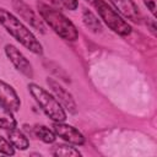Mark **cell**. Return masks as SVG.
Wrapping results in <instances>:
<instances>
[{
  "label": "cell",
  "mask_w": 157,
  "mask_h": 157,
  "mask_svg": "<svg viewBox=\"0 0 157 157\" xmlns=\"http://www.w3.org/2000/svg\"><path fill=\"white\" fill-rule=\"evenodd\" d=\"M0 25L26 49L37 55L43 54V47L37 39V37L12 12L4 7H0Z\"/></svg>",
  "instance_id": "6da1fadb"
},
{
  "label": "cell",
  "mask_w": 157,
  "mask_h": 157,
  "mask_svg": "<svg viewBox=\"0 0 157 157\" xmlns=\"http://www.w3.org/2000/svg\"><path fill=\"white\" fill-rule=\"evenodd\" d=\"M82 22L93 33H98V32L102 31V23H101V21L88 9H83V11H82Z\"/></svg>",
  "instance_id": "4fadbf2b"
},
{
  "label": "cell",
  "mask_w": 157,
  "mask_h": 157,
  "mask_svg": "<svg viewBox=\"0 0 157 157\" xmlns=\"http://www.w3.org/2000/svg\"><path fill=\"white\" fill-rule=\"evenodd\" d=\"M145 6L147 7V10H150V12L156 16L157 13V0H142Z\"/></svg>",
  "instance_id": "ac0fdd59"
},
{
  "label": "cell",
  "mask_w": 157,
  "mask_h": 157,
  "mask_svg": "<svg viewBox=\"0 0 157 157\" xmlns=\"http://www.w3.org/2000/svg\"><path fill=\"white\" fill-rule=\"evenodd\" d=\"M0 153L6 156H13L15 155V147L12 144L7 140H5L2 136H0Z\"/></svg>",
  "instance_id": "2e32d148"
},
{
  "label": "cell",
  "mask_w": 157,
  "mask_h": 157,
  "mask_svg": "<svg viewBox=\"0 0 157 157\" xmlns=\"http://www.w3.org/2000/svg\"><path fill=\"white\" fill-rule=\"evenodd\" d=\"M59 4H60L61 9H66V10H70V11L76 10L77 6H78L77 0H59Z\"/></svg>",
  "instance_id": "e0dca14e"
},
{
  "label": "cell",
  "mask_w": 157,
  "mask_h": 157,
  "mask_svg": "<svg viewBox=\"0 0 157 157\" xmlns=\"http://www.w3.org/2000/svg\"><path fill=\"white\" fill-rule=\"evenodd\" d=\"M16 125L17 123L12 114V110H10L7 107L0 103V129L11 130V129H15Z\"/></svg>",
  "instance_id": "7c38bea8"
},
{
  "label": "cell",
  "mask_w": 157,
  "mask_h": 157,
  "mask_svg": "<svg viewBox=\"0 0 157 157\" xmlns=\"http://www.w3.org/2000/svg\"><path fill=\"white\" fill-rule=\"evenodd\" d=\"M4 50H5V55L12 63V65L15 66V69L17 71H20L22 75H25L28 78H32L33 77V67H32V64L29 63V60L15 45L6 44Z\"/></svg>",
  "instance_id": "5b68a950"
},
{
  "label": "cell",
  "mask_w": 157,
  "mask_h": 157,
  "mask_svg": "<svg viewBox=\"0 0 157 157\" xmlns=\"http://www.w3.org/2000/svg\"><path fill=\"white\" fill-rule=\"evenodd\" d=\"M49 1V4L52 5V6H54V7H56V9H61L60 7V4H59V0H48Z\"/></svg>",
  "instance_id": "ffe728a7"
},
{
  "label": "cell",
  "mask_w": 157,
  "mask_h": 157,
  "mask_svg": "<svg viewBox=\"0 0 157 157\" xmlns=\"http://www.w3.org/2000/svg\"><path fill=\"white\" fill-rule=\"evenodd\" d=\"M110 4L115 7L117 12L124 16L126 20H130L135 23L141 21V12L139 6L134 2V0H109Z\"/></svg>",
  "instance_id": "9c48e42d"
},
{
  "label": "cell",
  "mask_w": 157,
  "mask_h": 157,
  "mask_svg": "<svg viewBox=\"0 0 157 157\" xmlns=\"http://www.w3.org/2000/svg\"><path fill=\"white\" fill-rule=\"evenodd\" d=\"M86 1H87V2H90V4H92V5H93V4H94V2H96V1H97V0H86Z\"/></svg>",
  "instance_id": "44dd1931"
},
{
  "label": "cell",
  "mask_w": 157,
  "mask_h": 157,
  "mask_svg": "<svg viewBox=\"0 0 157 157\" xmlns=\"http://www.w3.org/2000/svg\"><path fill=\"white\" fill-rule=\"evenodd\" d=\"M11 5L13 10L20 15L22 20H25L27 23H29L34 29L39 31L40 33L45 32V26L43 23V20L39 18V16L34 12V10L31 9V6L25 2L23 0H11Z\"/></svg>",
  "instance_id": "8992f818"
},
{
  "label": "cell",
  "mask_w": 157,
  "mask_h": 157,
  "mask_svg": "<svg viewBox=\"0 0 157 157\" xmlns=\"http://www.w3.org/2000/svg\"><path fill=\"white\" fill-rule=\"evenodd\" d=\"M28 91L49 119L53 121H64L66 119V113L60 102L45 88L31 82L28 83Z\"/></svg>",
  "instance_id": "3957f363"
},
{
  "label": "cell",
  "mask_w": 157,
  "mask_h": 157,
  "mask_svg": "<svg viewBox=\"0 0 157 157\" xmlns=\"http://www.w3.org/2000/svg\"><path fill=\"white\" fill-rule=\"evenodd\" d=\"M93 6L97 10L101 20H103V22L113 32L123 37H126L131 33V26L126 21H124L123 17L115 10H113L104 0H97Z\"/></svg>",
  "instance_id": "277c9868"
},
{
  "label": "cell",
  "mask_w": 157,
  "mask_h": 157,
  "mask_svg": "<svg viewBox=\"0 0 157 157\" xmlns=\"http://www.w3.org/2000/svg\"><path fill=\"white\" fill-rule=\"evenodd\" d=\"M7 137H9V141L12 144V146L15 148L26 150L29 146V141H28L27 136L16 128L7 131Z\"/></svg>",
  "instance_id": "8fae6325"
},
{
  "label": "cell",
  "mask_w": 157,
  "mask_h": 157,
  "mask_svg": "<svg viewBox=\"0 0 157 157\" xmlns=\"http://www.w3.org/2000/svg\"><path fill=\"white\" fill-rule=\"evenodd\" d=\"M47 85L49 86V88H50L52 92L54 93L55 98L60 102L61 105H64V108H66V109L69 110V113L75 114V113L77 112L76 102H75L72 94H71L65 87H63L58 81H55V80L52 78V77H48V78H47Z\"/></svg>",
  "instance_id": "52a82bcc"
},
{
  "label": "cell",
  "mask_w": 157,
  "mask_h": 157,
  "mask_svg": "<svg viewBox=\"0 0 157 157\" xmlns=\"http://www.w3.org/2000/svg\"><path fill=\"white\" fill-rule=\"evenodd\" d=\"M0 103L12 112H17L21 107V101L16 91L7 82L0 80Z\"/></svg>",
  "instance_id": "30bf717a"
},
{
  "label": "cell",
  "mask_w": 157,
  "mask_h": 157,
  "mask_svg": "<svg viewBox=\"0 0 157 157\" xmlns=\"http://www.w3.org/2000/svg\"><path fill=\"white\" fill-rule=\"evenodd\" d=\"M38 12L42 20L63 39L74 42L78 38V31L75 25L56 7L43 1L37 2Z\"/></svg>",
  "instance_id": "7a4b0ae2"
},
{
  "label": "cell",
  "mask_w": 157,
  "mask_h": 157,
  "mask_svg": "<svg viewBox=\"0 0 157 157\" xmlns=\"http://www.w3.org/2000/svg\"><path fill=\"white\" fill-rule=\"evenodd\" d=\"M150 23H147V25H150V31H151V33L153 34V36H156L157 34V27H156V21L152 18V20H150L148 21Z\"/></svg>",
  "instance_id": "d6986e66"
},
{
  "label": "cell",
  "mask_w": 157,
  "mask_h": 157,
  "mask_svg": "<svg viewBox=\"0 0 157 157\" xmlns=\"http://www.w3.org/2000/svg\"><path fill=\"white\" fill-rule=\"evenodd\" d=\"M33 135L38 137L44 144H53L55 141V132L47 128L45 125H36L33 128Z\"/></svg>",
  "instance_id": "5bb4252c"
},
{
  "label": "cell",
  "mask_w": 157,
  "mask_h": 157,
  "mask_svg": "<svg viewBox=\"0 0 157 157\" xmlns=\"http://www.w3.org/2000/svg\"><path fill=\"white\" fill-rule=\"evenodd\" d=\"M53 131L55 132L56 136L61 137L64 141H66L71 145L81 146L85 144L83 135L76 128H74L69 124H64V121H54Z\"/></svg>",
  "instance_id": "ba28073f"
},
{
  "label": "cell",
  "mask_w": 157,
  "mask_h": 157,
  "mask_svg": "<svg viewBox=\"0 0 157 157\" xmlns=\"http://www.w3.org/2000/svg\"><path fill=\"white\" fill-rule=\"evenodd\" d=\"M52 153L54 156L58 157H72V156H81V152L78 150H76L72 146L69 145H56L55 147H53Z\"/></svg>",
  "instance_id": "9a60e30c"
}]
</instances>
